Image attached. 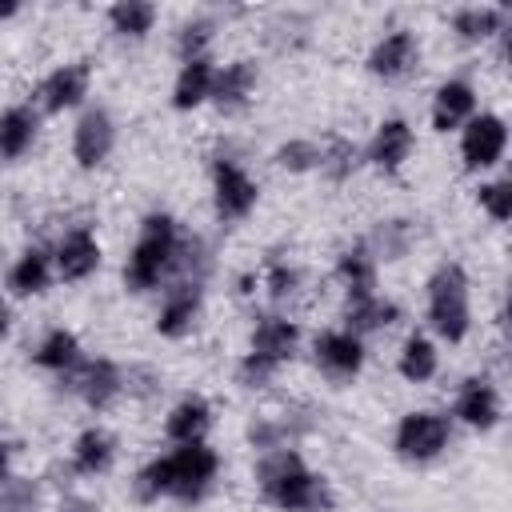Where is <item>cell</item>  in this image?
I'll list each match as a JSON object with an SVG mask.
<instances>
[{
  "label": "cell",
  "mask_w": 512,
  "mask_h": 512,
  "mask_svg": "<svg viewBox=\"0 0 512 512\" xmlns=\"http://www.w3.org/2000/svg\"><path fill=\"white\" fill-rule=\"evenodd\" d=\"M208 40H212V24H208V20L184 24V28H180V56H184V64H188V60H200Z\"/></svg>",
  "instance_id": "d590c367"
},
{
  "label": "cell",
  "mask_w": 512,
  "mask_h": 512,
  "mask_svg": "<svg viewBox=\"0 0 512 512\" xmlns=\"http://www.w3.org/2000/svg\"><path fill=\"white\" fill-rule=\"evenodd\" d=\"M316 364H320L328 376H336V380L356 376L360 364H364L360 336H352V332H324V336L316 340Z\"/></svg>",
  "instance_id": "9c48e42d"
},
{
  "label": "cell",
  "mask_w": 512,
  "mask_h": 512,
  "mask_svg": "<svg viewBox=\"0 0 512 512\" xmlns=\"http://www.w3.org/2000/svg\"><path fill=\"white\" fill-rule=\"evenodd\" d=\"M428 320L448 344L464 340L472 312H468V276H464L460 264H440L432 272V280H428Z\"/></svg>",
  "instance_id": "3957f363"
},
{
  "label": "cell",
  "mask_w": 512,
  "mask_h": 512,
  "mask_svg": "<svg viewBox=\"0 0 512 512\" xmlns=\"http://www.w3.org/2000/svg\"><path fill=\"white\" fill-rule=\"evenodd\" d=\"M412 152V128L404 120H384L372 140V164L384 172H396Z\"/></svg>",
  "instance_id": "ac0fdd59"
},
{
  "label": "cell",
  "mask_w": 512,
  "mask_h": 512,
  "mask_svg": "<svg viewBox=\"0 0 512 512\" xmlns=\"http://www.w3.org/2000/svg\"><path fill=\"white\" fill-rule=\"evenodd\" d=\"M320 168L332 176V180H344L352 168H356V148L348 144V140H328L324 148H320Z\"/></svg>",
  "instance_id": "1f68e13d"
},
{
  "label": "cell",
  "mask_w": 512,
  "mask_h": 512,
  "mask_svg": "<svg viewBox=\"0 0 512 512\" xmlns=\"http://www.w3.org/2000/svg\"><path fill=\"white\" fill-rule=\"evenodd\" d=\"M212 192H216V212L224 220H240L256 204V184L236 160H216L212 168Z\"/></svg>",
  "instance_id": "52a82bcc"
},
{
  "label": "cell",
  "mask_w": 512,
  "mask_h": 512,
  "mask_svg": "<svg viewBox=\"0 0 512 512\" xmlns=\"http://www.w3.org/2000/svg\"><path fill=\"white\" fill-rule=\"evenodd\" d=\"M200 312V280H180L176 288H168L164 304H160V316H156V332L164 336H184L192 328Z\"/></svg>",
  "instance_id": "30bf717a"
},
{
  "label": "cell",
  "mask_w": 512,
  "mask_h": 512,
  "mask_svg": "<svg viewBox=\"0 0 512 512\" xmlns=\"http://www.w3.org/2000/svg\"><path fill=\"white\" fill-rule=\"evenodd\" d=\"M172 260H176V224H172V216H164V212L144 216L140 240H136V248H132V256H128V268H124L128 288H132V292L156 288Z\"/></svg>",
  "instance_id": "7a4b0ae2"
},
{
  "label": "cell",
  "mask_w": 512,
  "mask_h": 512,
  "mask_svg": "<svg viewBox=\"0 0 512 512\" xmlns=\"http://www.w3.org/2000/svg\"><path fill=\"white\" fill-rule=\"evenodd\" d=\"M252 84H256V68H252L248 60L224 64V68L212 76V100H216L220 108H240V104L248 100Z\"/></svg>",
  "instance_id": "ffe728a7"
},
{
  "label": "cell",
  "mask_w": 512,
  "mask_h": 512,
  "mask_svg": "<svg viewBox=\"0 0 512 512\" xmlns=\"http://www.w3.org/2000/svg\"><path fill=\"white\" fill-rule=\"evenodd\" d=\"M8 288H12L16 296H36V292H44V288H48V256H44L40 248H28V252L16 260V268L8 272Z\"/></svg>",
  "instance_id": "484cf974"
},
{
  "label": "cell",
  "mask_w": 512,
  "mask_h": 512,
  "mask_svg": "<svg viewBox=\"0 0 512 512\" xmlns=\"http://www.w3.org/2000/svg\"><path fill=\"white\" fill-rule=\"evenodd\" d=\"M452 24H456V32H460L464 40H484V36L500 32L504 12H500V8H464V12H456Z\"/></svg>",
  "instance_id": "4dcf8cb0"
},
{
  "label": "cell",
  "mask_w": 512,
  "mask_h": 512,
  "mask_svg": "<svg viewBox=\"0 0 512 512\" xmlns=\"http://www.w3.org/2000/svg\"><path fill=\"white\" fill-rule=\"evenodd\" d=\"M400 376L412 380V384L436 376V348H432L424 336H408V340H404V352H400Z\"/></svg>",
  "instance_id": "4316f807"
},
{
  "label": "cell",
  "mask_w": 512,
  "mask_h": 512,
  "mask_svg": "<svg viewBox=\"0 0 512 512\" xmlns=\"http://www.w3.org/2000/svg\"><path fill=\"white\" fill-rule=\"evenodd\" d=\"M36 508V484L32 480H4L0 484V512H32Z\"/></svg>",
  "instance_id": "836d02e7"
},
{
  "label": "cell",
  "mask_w": 512,
  "mask_h": 512,
  "mask_svg": "<svg viewBox=\"0 0 512 512\" xmlns=\"http://www.w3.org/2000/svg\"><path fill=\"white\" fill-rule=\"evenodd\" d=\"M256 480L264 496L284 512H320L328 504L324 480L312 476L292 448H268V456L256 468Z\"/></svg>",
  "instance_id": "6da1fadb"
},
{
  "label": "cell",
  "mask_w": 512,
  "mask_h": 512,
  "mask_svg": "<svg viewBox=\"0 0 512 512\" xmlns=\"http://www.w3.org/2000/svg\"><path fill=\"white\" fill-rule=\"evenodd\" d=\"M112 140H116V128H112V116L104 108H92L80 116L76 124V136H72V152L80 160V168H96L108 160L112 152Z\"/></svg>",
  "instance_id": "ba28073f"
},
{
  "label": "cell",
  "mask_w": 512,
  "mask_h": 512,
  "mask_svg": "<svg viewBox=\"0 0 512 512\" xmlns=\"http://www.w3.org/2000/svg\"><path fill=\"white\" fill-rule=\"evenodd\" d=\"M472 88L464 80H448L436 88V100H432V128L436 132H448V128H460L468 116H472Z\"/></svg>",
  "instance_id": "e0dca14e"
},
{
  "label": "cell",
  "mask_w": 512,
  "mask_h": 512,
  "mask_svg": "<svg viewBox=\"0 0 512 512\" xmlns=\"http://www.w3.org/2000/svg\"><path fill=\"white\" fill-rule=\"evenodd\" d=\"M60 512H96V504H88V500H80V496H68V500L60 504Z\"/></svg>",
  "instance_id": "f35d334b"
},
{
  "label": "cell",
  "mask_w": 512,
  "mask_h": 512,
  "mask_svg": "<svg viewBox=\"0 0 512 512\" xmlns=\"http://www.w3.org/2000/svg\"><path fill=\"white\" fill-rule=\"evenodd\" d=\"M296 268H288V264H280V260H272V268H268V292L276 296V300H284V296H292V288H296Z\"/></svg>",
  "instance_id": "8d00e7d4"
},
{
  "label": "cell",
  "mask_w": 512,
  "mask_h": 512,
  "mask_svg": "<svg viewBox=\"0 0 512 512\" xmlns=\"http://www.w3.org/2000/svg\"><path fill=\"white\" fill-rule=\"evenodd\" d=\"M56 268L64 280H84L100 268V244L88 228H72L56 248Z\"/></svg>",
  "instance_id": "8fae6325"
},
{
  "label": "cell",
  "mask_w": 512,
  "mask_h": 512,
  "mask_svg": "<svg viewBox=\"0 0 512 512\" xmlns=\"http://www.w3.org/2000/svg\"><path fill=\"white\" fill-rule=\"evenodd\" d=\"M296 340H300V328L292 320H280V316H268L256 324L252 332V356L268 360V364H284L292 352H296Z\"/></svg>",
  "instance_id": "5bb4252c"
},
{
  "label": "cell",
  "mask_w": 512,
  "mask_h": 512,
  "mask_svg": "<svg viewBox=\"0 0 512 512\" xmlns=\"http://www.w3.org/2000/svg\"><path fill=\"white\" fill-rule=\"evenodd\" d=\"M412 60H416V36L400 28V32H388V36L372 48L368 72H372V76H384V80H396V76H404V72L412 68Z\"/></svg>",
  "instance_id": "4fadbf2b"
},
{
  "label": "cell",
  "mask_w": 512,
  "mask_h": 512,
  "mask_svg": "<svg viewBox=\"0 0 512 512\" xmlns=\"http://www.w3.org/2000/svg\"><path fill=\"white\" fill-rule=\"evenodd\" d=\"M168 460V496H180V500H200L216 476V452L204 448L200 440L196 444H184L176 448Z\"/></svg>",
  "instance_id": "277c9868"
},
{
  "label": "cell",
  "mask_w": 512,
  "mask_h": 512,
  "mask_svg": "<svg viewBox=\"0 0 512 512\" xmlns=\"http://www.w3.org/2000/svg\"><path fill=\"white\" fill-rule=\"evenodd\" d=\"M412 224L408 220H388V224H380L376 232H372V260L376 256H384V260H400L404 252H408V244H412Z\"/></svg>",
  "instance_id": "f546056e"
},
{
  "label": "cell",
  "mask_w": 512,
  "mask_h": 512,
  "mask_svg": "<svg viewBox=\"0 0 512 512\" xmlns=\"http://www.w3.org/2000/svg\"><path fill=\"white\" fill-rule=\"evenodd\" d=\"M84 92H88V64H64V68H56L40 84V96H44V108L48 112H64V108L80 104Z\"/></svg>",
  "instance_id": "9a60e30c"
},
{
  "label": "cell",
  "mask_w": 512,
  "mask_h": 512,
  "mask_svg": "<svg viewBox=\"0 0 512 512\" xmlns=\"http://www.w3.org/2000/svg\"><path fill=\"white\" fill-rule=\"evenodd\" d=\"M208 416H212V408H208L204 396H184V400L168 412V436H172L176 444H196V440L204 436V428H208Z\"/></svg>",
  "instance_id": "44dd1931"
},
{
  "label": "cell",
  "mask_w": 512,
  "mask_h": 512,
  "mask_svg": "<svg viewBox=\"0 0 512 512\" xmlns=\"http://www.w3.org/2000/svg\"><path fill=\"white\" fill-rule=\"evenodd\" d=\"M76 360H80V344H76V336L64 332V328L48 332L44 344L36 348V364H40V368H56V372H64V368H72Z\"/></svg>",
  "instance_id": "83f0119b"
},
{
  "label": "cell",
  "mask_w": 512,
  "mask_h": 512,
  "mask_svg": "<svg viewBox=\"0 0 512 512\" xmlns=\"http://www.w3.org/2000/svg\"><path fill=\"white\" fill-rule=\"evenodd\" d=\"M4 332H8V304L0 300V336H4Z\"/></svg>",
  "instance_id": "ab89813d"
},
{
  "label": "cell",
  "mask_w": 512,
  "mask_h": 512,
  "mask_svg": "<svg viewBox=\"0 0 512 512\" xmlns=\"http://www.w3.org/2000/svg\"><path fill=\"white\" fill-rule=\"evenodd\" d=\"M480 204L492 220H508L512 216V180H492L480 188Z\"/></svg>",
  "instance_id": "e575fe53"
},
{
  "label": "cell",
  "mask_w": 512,
  "mask_h": 512,
  "mask_svg": "<svg viewBox=\"0 0 512 512\" xmlns=\"http://www.w3.org/2000/svg\"><path fill=\"white\" fill-rule=\"evenodd\" d=\"M16 12V4H0V16H12Z\"/></svg>",
  "instance_id": "b9f144b4"
},
{
  "label": "cell",
  "mask_w": 512,
  "mask_h": 512,
  "mask_svg": "<svg viewBox=\"0 0 512 512\" xmlns=\"http://www.w3.org/2000/svg\"><path fill=\"white\" fill-rule=\"evenodd\" d=\"M276 160H280L284 168H292V172H308V168L320 164V148H316L312 140H288V144H280Z\"/></svg>",
  "instance_id": "d6a6232c"
},
{
  "label": "cell",
  "mask_w": 512,
  "mask_h": 512,
  "mask_svg": "<svg viewBox=\"0 0 512 512\" xmlns=\"http://www.w3.org/2000/svg\"><path fill=\"white\" fill-rule=\"evenodd\" d=\"M212 64L200 56V60H188L184 68H180V76H176V88H172V104L180 108V112H188V108H196L200 100H208L212 96Z\"/></svg>",
  "instance_id": "7402d4cb"
},
{
  "label": "cell",
  "mask_w": 512,
  "mask_h": 512,
  "mask_svg": "<svg viewBox=\"0 0 512 512\" xmlns=\"http://www.w3.org/2000/svg\"><path fill=\"white\" fill-rule=\"evenodd\" d=\"M504 144H508V128L500 116L484 112L476 120H468L464 128V140H460V156H464V168H492L500 156H504Z\"/></svg>",
  "instance_id": "8992f818"
},
{
  "label": "cell",
  "mask_w": 512,
  "mask_h": 512,
  "mask_svg": "<svg viewBox=\"0 0 512 512\" xmlns=\"http://www.w3.org/2000/svg\"><path fill=\"white\" fill-rule=\"evenodd\" d=\"M400 316V308L392 304V300H384V296H348V308H344V320H348V328L344 332H372V328H384V324H392Z\"/></svg>",
  "instance_id": "d6986e66"
},
{
  "label": "cell",
  "mask_w": 512,
  "mask_h": 512,
  "mask_svg": "<svg viewBox=\"0 0 512 512\" xmlns=\"http://www.w3.org/2000/svg\"><path fill=\"white\" fill-rule=\"evenodd\" d=\"M32 136H36V112L32 108H8L0 116V156L4 160H16L32 148Z\"/></svg>",
  "instance_id": "603a6c76"
},
{
  "label": "cell",
  "mask_w": 512,
  "mask_h": 512,
  "mask_svg": "<svg viewBox=\"0 0 512 512\" xmlns=\"http://www.w3.org/2000/svg\"><path fill=\"white\" fill-rule=\"evenodd\" d=\"M456 416L468 424V428H480L488 432L496 420H500V396L488 380H464L460 396H456Z\"/></svg>",
  "instance_id": "7c38bea8"
},
{
  "label": "cell",
  "mask_w": 512,
  "mask_h": 512,
  "mask_svg": "<svg viewBox=\"0 0 512 512\" xmlns=\"http://www.w3.org/2000/svg\"><path fill=\"white\" fill-rule=\"evenodd\" d=\"M108 464H112V440H108V432H100V428L80 432V440L72 448V468L84 472V476H96Z\"/></svg>",
  "instance_id": "d4e9b609"
},
{
  "label": "cell",
  "mask_w": 512,
  "mask_h": 512,
  "mask_svg": "<svg viewBox=\"0 0 512 512\" xmlns=\"http://www.w3.org/2000/svg\"><path fill=\"white\" fill-rule=\"evenodd\" d=\"M108 20H112V28L120 36H144L152 28V20H156V8L144 4V0H120V4H112Z\"/></svg>",
  "instance_id": "f1b7e54d"
},
{
  "label": "cell",
  "mask_w": 512,
  "mask_h": 512,
  "mask_svg": "<svg viewBox=\"0 0 512 512\" xmlns=\"http://www.w3.org/2000/svg\"><path fill=\"white\" fill-rule=\"evenodd\" d=\"M448 436H452V428H448L444 416H436V412H408L400 420V428H396V452L404 460L420 464V460L440 456L448 448Z\"/></svg>",
  "instance_id": "5b68a950"
},
{
  "label": "cell",
  "mask_w": 512,
  "mask_h": 512,
  "mask_svg": "<svg viewBox=\"0 0 512 512\" xmlns=\"http://www.w3.org/2000/svg\"><path fill=\"white\" fill-rule=\"evenodd\" d=\"M276 372V364H268V360H260V356H244V364H240V380L248 384V388H256V384H264L268 376Z\"/></svg>",
  "instance_id": "74e56055"
},
{
  "label": "cell",
  "mask_w": 512,
  "mask_h": 512,
  "mask_svg": "<svg viewBox=\"0 0 512 512\" xmlns=\"http://www.w3.org/2000/svg\"><path fill=\"white\" fill-rule=\"evenodd\" d=\"M120 388H124V376H120V368H116L112 360H92V364H84L80 376H76V392H80L84 404H92V408H108V404L120 396Z\"/></svg>",
  "instance_id": "2e32d148"
},
{
  "label": "cell",
  "mask_w": 512,
  "mask_h": 512,
  "mask_svg": "<svg viewBox=\"0 0 512 512\" xmlns=\"http://www.w3.org/2000/svg\"><path fill=\"white\" fill-rule=\"evenodd\" d=\"M8 480V456H4V444H0V484Z\"/></svg>",
  "instance_id": "60d3db41"
},
{
  "label": "cell",
  "mask_w": 512,
  "mask_h": 512,
  "mask_svg": "<svg viewBox=\"0 0 512 512\" xmlns=\"http://www.w3.org/2000/svg\"><path fill=\"white\" fill-rule=\"evenodd\" d=\"M340 280L348 284V296H372L376 288V260L368 252V244H356L340 256Z\"/></svg>",
  "instance_id": "cb8c5ba5"
}]
</instances>
